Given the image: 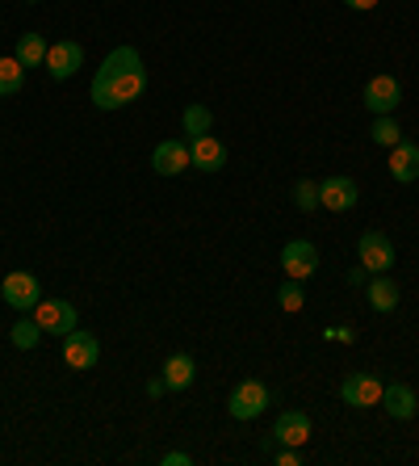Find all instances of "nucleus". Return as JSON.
Listing matches in <instances>:
<instances>
[{
    "instance_id": "obj_28",
    "label": "nucleus",
    "mask_w": 419,
    "mask_h": 466,
    "mask_svg": "<svg viewBox=\"0 0 419 466\" xmlns=\"http://www.w3.org/2000/svg\"><path fill=\"white\" fill-rule=\"evenodd\" d=\"M164 390H168V382H164V379H151L147 382V395H151V400H160Z\"/></svg>"
},
{
    "instance_id": "obj_27",
    "label": "nucleus",
    "mask_w": 419,
    "mask_h": 466,
    "mask_svg": "<svg viewBox=\"0 0 419 466\" xmlns=\"http://www.w3.org/2000/svg\"><path fill=\"white\" fill-rule=\"evenodd\" d=\"M189 462H194V458L181 454V450H176V454H164V466H189Z\"/></svg>"
},
{
    "instance_id": "obj_31",
    "label": "nucleus",
    "mask_w": 419,
    "mask_h": 466,
    "mask_svg": "<svg viewBox=\"0 0 419 466\" xmlns=\"http://www.w3.org/2000/svg\"><path fill=\"white\" fill-rule=\"evenodd\" d=\"M365 265H361V269H353V273H348V282H353V286H361V282H365Z\"/></svg>"
},
{
    "instance_id": "obj_23",
    "label": "nucleus",
    "mask_w": 419,
    "mask_h": 466,
    "mask_svg": "<svg viewBox=\"0 0 419 466\" xmlns=\"http://www.w3.org/2000/svg\"><path fill=\"white\" fill-rule=\"evenodd\" d=\"M9 340L17 349H34L43 340V324H38V319H17V324L9 328Z\"/></svg>"
},
{
    "instance_id": "obj_9",
    "label": "nucleus",
    "mask_w": 419,
    "mask_h": 466,
    "mask_svg": "<svg viewBox=\"0 0 419 466\" xmlns=\"http://www.w3.org/2000/svg\"><path fill=\"white\" fill-rule=\"evenodd\" d=\"M340 400L348 408H377L382 403V382L374 374H365V370H356V374L344 379V387H340Z\"/></svg>"
},
{
    "instance_id": "obj_5",
    "label": "nucleus",
    "mask_w": 419,
    "mask_h": 466,
    "mask_svg": "<svg viewBox=\"0 0 419 466\" xmlns=\"http://www.w3.org/2000/svg\"><path fill=\"white\" fill-rule=\"evenodd\" d=\"M80 67H85V46L75 43V38L51 43V51H46V72H51V80H72Z\"/></svg>"
},
{
    "instance_id": "obj_20",
    "label": "nucleus",
    "mask_w": 419,
    "mask_h": 466,
    "mask_svg": "<svg viewBox=\"0 0 419 466\" xmlns=\"http://www.w3.org/2000/svg\"><path fill=\"white\" fill-rule=\"evenodd\" d=\"M25 85V67L17 55H9V59H0V97H13V93H22Z\"/></svg>"
},
{
    "instance_id": "obj_10",
    "label": "nucleus",
    "mask_w": 419,
    "mask_h": 466,
    "mask_svg": "<svg viewBox=\"0 0 419 466\" xmlns=\"http://www.w3.org/2000/svg\"><path fill=\"white\" fill-rule=\"evenodd\" d=\"M97 358H101V340L93 337V332H67L64 337V361L72 370H93L97 366Z\"/></svg>"
},
{
    "instance_id": "obj_4",
    "label": "nucleus",
    "mask_w": 419,
    "mask_h": 466,
    "mask_svg": "<svg viewBox=\"0 0 419 466\" xmlns=\"http://www.w3.org/2000/svg\"><path fill=\"white\" fill-rule=\"evenodd\" d=\"M281 269H285V278H294V282H306V278H314V269H319V248H314L311 239H290V244L281 248Z\"/></svg>"
},
{
    "instance_id": "obj_11",
    "label": "nucleus",
    "mask_w": 419,
    "mask_h": 466,
    "mask_svg": "<svg viewBox=\"0 0 419 466\" xmlns=\"http://www.w3.org/2000/svg\"><path fill=\"white\" fill-rule=\"evenodd\" d=\"M356 198H361V189H356L353 177H327V181H319V207L335 210V215L353 210Z\"/></svg>"
},
{
    "instance_id": "obj_8",
    "label": "nucleus",
    "mask_w": 419,
    "mask_h": 466,
    "mask_svg": "<svg viewBox=\"0 0 419 466\" xmlns=\"http://www.w3.org/2000/svg\"><path fill=\"white\" fill-rule=\"evenodd\" d=\"M356 257H361V265H365L369 273H386L390 265H394V244H390V236H382V231H365V236L356 239Z\"/></svg>"
},
{
    "instance_id": "obj_21",
    "label": "nucleus",
    "mask_w": 419,
    "mask_h": 466,
    "mask_svg": "<svg viewBox=\"0 0 419 466\" xmlns=\"http://www.w3.org/2000/svg\"><path fill=\"white\" fill-rule=\"evenodd\" d=\"M181 127H185V135H189V139H197V135H210V127H214V114L194 101V106H185Z\"/></svg>"
},
{
    "instance_id": "obj_29",
    "label": "nucleus",
    "mask_w": 419,
    "mask_h": 466,
    "mask_svg": "<svg viewBox=\"0 0 419 466\" xmlns=\"http://www.w3.org/2000/svg\"><path fill=\"white\" fill-rule=\"evenodd\" d=\"M348 9H356V13H369V9H377V0H344Z\"/></svg>"
},
{
    "instance_id": "obj_30",
    "label": "nucleus",
    "mask_w": 419,
    "mask_h": 466,
    "mask_svg": "<svg viewBox=\"0 0 419 466\" xmlns=\"http://www.w3.org/2000/svg\"><path fill=\"white\" fill-rule=\"evenodd\" d=\"M327 337H332V340H344V345H348V340H353V328H327Z\"/></svg>"
},
{
    "instance_id": "obj_24",
    "label": "nucleus",
    "mask_w": 419,
    "mask_h": 466,
    "mask_svg": "<svg viewBox=\"0 0 419 466\" xmlns=\"http://www.w3.org/2000/svg\"><path fill=\"white\" fill-rule=\"evenodd\" d=\"M294 207H298L302 215L319 210V185H314V181H298V185H294Z\"/></svg>"
},
{
    "instance_id": "obj_32",
    "label": "nucleus",
    "mask_w": 419,
    "mask_h": 466,
    "mask_svg": "<svg viewBox=\"0 0 419 466\" xmlns=\"http://www.w3.org/2000/svg\"><path fill=\"white\" fill-rule=\"evenodd\" d=\"M30 5H38V0H30Z\"/></svg>"
},
{
    "instance_id": "obj_17",
    "label": "nucleus",
    "mask_w": 419,
    "mask_h": 466,
    "mask_svg": "<svg viewBox=\"0 0 419 466\" xmlns=\"http://www.w3.org/2000/svg\"><path fill=\"white\" fill-rule=\"evenodd\" d=\"M194 379H197V366H194L189 353H173V358L164 361V382H168L173 390H185Z\"/></svg>"
},
{
    "instance_id": "obj_25",
    "label": "nucleus",
    "mask_w": 419,
    "mask_h": 466,
    "mask_svg": "<svg viewBox=\"0 0 419 466\" xmlns=\"http://www.w3.org/2000/svg\"><path fill=\"white\" fill-rule=\"evenodd\" d=\"M277 303H281V311H290V315L302 311V303H306V294H302V282H294V278H290V282L277 290Z\"/></svg>"
},
{
    "instance_id": "obj_19",
    "label": "nucleus",
    "mask_w": 419,
    "mask_h": 466,
    "mask_svg": "<svg viewBox=\"0 0 419 466\" xmlns=\"http://www.w3.org/2000/svg\"><path fill=\"white\" fill-rule=\"evenodd\" d=\"M46 51H51V43H46L43 34H22V38H17V59H22V67H43Z\"/></svg>"
},
{
    "instance_id": "obj_22",
    "label": "nucleus",
    "mask_w": 419,
    "mask_h": 466,
    "mask_svg": "<svg viewBox=\"0 0 419 466\" xmlns=\"http://www.w3.org/2000/svg\"><path fill=\"white\" fill-rule=\"evenodd\" d=\"M369 139H374L377 147H394V143L403 139V130H398L394 114H377L374 127H369Z\"/></svg>"
},
{
    "instance_id": "obj_6",
    "label": "nucleus",
    "mask_w": 419,
    "mask_h": 466,
    "mask_svg": "<svg viewBox=\"0 0 419 466\" xmlns=\"http://www.w3.org/2000/svg\"><path fill=\"white\" fill-rule=\"evenodd\" d=\"M34 319H38L43 332H51V337H67V332H75V303L43 299V303L34 307Z\"/></svg>"
},
{
    "instance_id": "obj_1",
    "label": "nucleus",
    "mask_w": 419,
    "mask_h": 466,
    "mask_svg": "<svg viewBox=\"0 0 419 466\" xmlns=\"http://www.w3.org/2000/svg\"><path fill=\"white\" fill-rule=\"evenodd\" d=\"M147 88V67H143V55L135 46H114L105 55V64L97 67L93 76V106L114 114V109H126L135 97H143Z\"/></svg>"
},
{
    "instance_id": "obj_12",
    "label": "nucleus",
    "mask_w": 419,
    "mask_h": 466,
    "mask_svg": "<svg viewBox=\"0 0 419 466\" xmlns=\"http://www.w3.org/2000/svg\"><path fill=\"white\" fill-rule=\"evenodd\" d=\"M403 106V88H398L394 76H374L365 85V109L369 114H394V109Z\"/></svg>"
},
{
    "instance_id": "obj_18",
    "label": "nucleus",
    "mask_w": 419,
    "mask_h": 466,
    "mask_svg": "<svg viewBox=\"0 0 419 466\" xmlns=\"http://www.w3.org/2000/svg\"><path fill=\"white\" fill-rule=\"evenodd\" d=\"M369 307L377 315H390L398 307V286L390 282L386 273H374V282H369Z\"/></svg>"
},
{
    "instance_id": "obj_13",
    "label": "nucleus",
    "mask_w": 419,
    "mask_h": 466,
    "mask_svg": "<svg viewBox=\"0 0 419 466\" xmlns=\"http://www.w3.org/2000/svg\"><path fill=\"white\" fill-rule=\"evenodd\" d=\"M273 437H277V445H294V450H302V445L311 441V416L298 412V408L281 412L277 424H273Z\"/></svg>"
},
{
    "instance_id": "obj_2",
    "label": "nucleus",
    "mask_w": 419,
    "mask_h": 466,
    "mask_svg": "<svg viewBox=\"0 0 419 466\" xmlns=\"http://www.w3.org/2000/svg\"><path fill=\"white\" fill-rule=\"evenodd\" d=\"M273 403L269 387L256 379H244L235 390H231V400H226V412L235 416V420H256V416H264V408Z\"/></svg>"
},
{
    "instance_id": "obj_16",
    "label": "nucleus",
    "mask_w": 419,
    "mask_h": 466,
    "mask_svg": "<svg viewBox=\"0 0 419 466\" xmlns=\"http://www.w3.org/2000/svg\"><path fill=\"white\" fill-rule=\"evenodd\" d=\"M382 408H386L394 420H411V416L419 412V400L407 382H390V387H382Z\"/></svg>"
},
{
    "instance_id": "obj_14",
    "label": "nucleus",
    "mask_w": 419,
    "mask_h": 466,
    "mask_svg": "<svg viewBox=\"0 0 419 466\" xmlns=\"http://www.w3.org/2000/svg\"><path fill=\"white\" fill-rule=\"evenodd\" d=\"M390 177H394L398 185H411L419 177V147L411 139H398L394 147H390Z\"/></svg>"
},
{
    "instance_id": "obj_3",
    "label": "nucleus",
    "mask_w": 419,
    "mask_h": 466,
    "mask_svg": "<svg viewBox=\"0 0 419 466\" xmlns=\"http://www.w3.org/2000/svg\"><path fill=\"white\" fill-rule=\"evenodd\" d=\"M0 299L13 307V311H34V307L43 303V286H38V278L25 269H13L5 282H0Z\"/></svg>"
},
{
    "instance_id": "obj_26",
    "label": "nucleus",
    "mask_w": 419,
    "mask_h": 466,
    "mask_svg": "<svg viewBox=\"0 0 419 466\" xmlns=\"http://www.w3.org/2000/svg\"><path fill=\"white\" fill-rule=\"evenodd\" d=\"M277 462H281V466H298L302 454L294 450V445H281V450H277Z\"/></svg>"
},
{
    "instance_id": "obj_15",
    "label": "nucleus",
    "mask_w": 419,
    "mask_h": 466,
    "mask_svg": "<svg viewBox=\"0 0 419 466\" xmlns=\"http://www.w3.org/2000/svg\"><path fill=\"white\" fill-rule=\"evenodd\" d=\"M189 156H194V168H202V173H218L226 164V147L214 139V135H197V139H189Z\"/></svg>"
},
{
    "instance_id": "obj_7",
    "label": "nucleus",
    "mask_w": 419,
    "mask_h": 466,
    "mask_svg": "<svg viewBox=\"0 0 419 466\" xmlns=\"http://www.w3.org/2000/svg\"><path fill=\"white\" fill-rule=\"evenodd\" d=\"M151 168H155L160 177H181L185 168H194L189 143H185V139H164V143H155V152H151Z\"/></svg>"
}]
</instances>
